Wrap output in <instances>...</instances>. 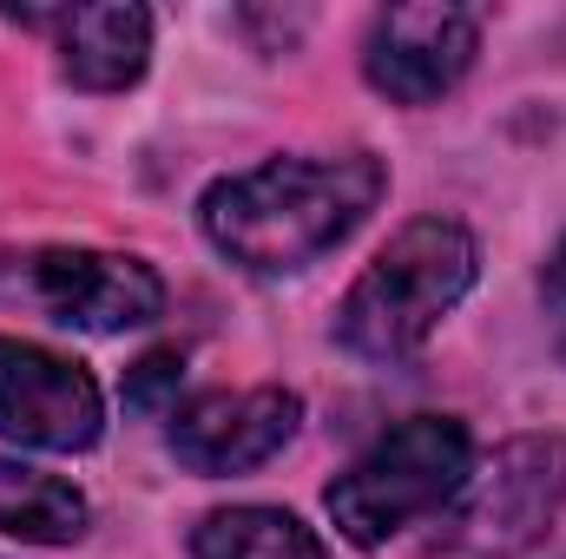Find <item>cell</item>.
Returning a JSON list of instances; mask_svg holds the SVG:
<instances>
[{"mask_svg":"<svg viewBox=\"0 0 566 559\" xmlns=\"http://www.w3.org/2000/svg\"><path fill=\"white\" fill-rule=\"evenodd\" d=\"M541 303H547V329H554V356L566 362V244L554 251L547 277H541Z\"/></svg>","mask_w":566,"mask_h":559,"instance_id":"obj_13","label":"cell"},{"mask_svg":"<svg viewBox=\"0 0 566 559\" xmlns=\"http://www.w3.org/2000/svg\"><path fill=\"white\" fill-rule=\"evenodd\" d=\"M474 474V441L454 415H409L389 428L349 474L329 481V520L343 527L349 547L376 553L402 527L428 514H448L454 494Z\"/></svg>","mask_w":566,"mask_h":559,"instance_id":"obj_3","label":"cell"},{"mask_svg":"<svg viewBox=\"0 0 566 559\" xmlns=\"http://www.w3.org/2000/svg\"><path fill=\"white\" fill-rule=\"evenodd\" d=\"M303 421V402L290 389H211L171 409V454L191 474H251L277 461Z\"/></svg>","mask_w":566,"mask_h":559,"instance_id":"obj_8","label":"cell"},{"mask_svg":"<svg viewBox=\"0 0 566 559\" xmlns=\"http://www.w3.org/2000/svg\"><path fill=\"white\" fill-rule=\"evenodd\" d=\"M93 507L73 481L27 467V461H0V534L27 540V547H73L86 534Z\"/></svg>","mask_w":566,"mask_h":559,"instance_id":"obj_10","label":"cell"},{"mask_svg":"<svg viewBox=\"0 0 566 559\" xmlns=\"http://www.w3.org/2000/svg\"><path fill=\"white\" fill-rule=\"evenodd\" d=\"M481 251L468 238V224L454 218H416L402 224L376 264L349 283L343 309H336V336L349 356L363 362H409L434 336V323L474 289Z\"/></svg>","mask_w":566,"mask_h":559,"instance_id":"obj_2","label":"cell"},{"mask_svg":"<svg viewBox=\"0 0 566 559\" xmlns=\"http://www.w3.org/2000/svg\"><path fill=\"white\" fill-rule=\"evenodd\" d=\"M389 191L376 151L343 158H264L258 171L218 178L198 204L205 238L251 277H290L336 251Z\"/></svg>","mask_w":566,"mask_h":559,"instance_id":"obj_1","label":"cell"},{"mask_svg":"<svg viewBox=\"0 0 566 559\" xmlns=\"http://www.w3.org/2000/svg\"><path fill=\"white\" fill-rule=\"evenodd\" d=\"M191 559H329V547L283 507H218L198 520Z\"/></svg>","mask_w":566,"mask_h":559,"instance_id":"obj_11","label":"cell"},{"mask_svg":"<svg viewBox=\"0 0 566 559\" xmlns=\"http://www.w3.org/2000/svg\"><path fill=\"white\" fill-rule=\"evenodd\" d=\"M0 303H20L60 329L119 336V329H139L151 316H165V283L145 257L46 244L27 257H0Z\"/></svg>","mask_w":566,"mask_h":559,"instance_id":"obj_5","label":"cell"},{"mask_svg":"<svg viewBox=\"0 0 566 559\" xmlns=\"http://www.w3.org/2000/svg\"><path fill=\"white\" fill-rule=\"evenodd\" d=\"M13 27H33L53 40L60 66L86 93L133 86L151 60V13L133 0H93V7H7Z\"/></svg>","mask_w":566,"mask_h":559,"instance_id":"obj_9","label":"cell"},{"mask_svg":"<svg viewBox=\"0 0 566 559\" xmlns=\"http://www.w3.org/2000/svg\"><path fill=\"white\" fill-rule=\"evenodd\" d=\"M99 434H106V395L73 356L0 336V441L40 454H86Z\"/></svg>","mask_w":566,"mask_h":559,"instance_id":"obj_6","label":"cell"},{"mask_svg":"<svg viewBox=\"0 0 566 559\" xmlns=\"http://www.w3.org/2000/svg\"><path fill=\"white\" fill-rule=\"evenodd\" d=\"M481 53V20L468 7H389L363 40V73L396 106H434L468 80Z\"/></svg>","mask_w":566,"mask_h":559,"instance_id":"obj_7","label":"cell"},{"mask_svg":"<svg viewBox=\"0 0 566 559\" xmlns=\"http://www.w3.org/2000/svg\"><path fill=\"white\" fill-rule=\"evenodd\" d=\"M178 382H185V356H178V349H151L139 369L126 376V409H139V415H171V409H178Z\"/></svg>","mask_w":566,"mask_h":559,"instance_id":"obj_12","label":"cell"},{"mask_svg":"<svg viewBox=\"0 0 566 559\" xmlns=\"http://www.w3.org/2000/svg\"><path fill=\"white\" fill-rule=\"evenodd\" d=\"M566 507V441L560 434H521L494 447L454 507L441 514L434 559H521Z\"/></svg>","mask_w":566,"mask_h":559,"instance_id":"obj_4","label":"cell"}]
</instances>
